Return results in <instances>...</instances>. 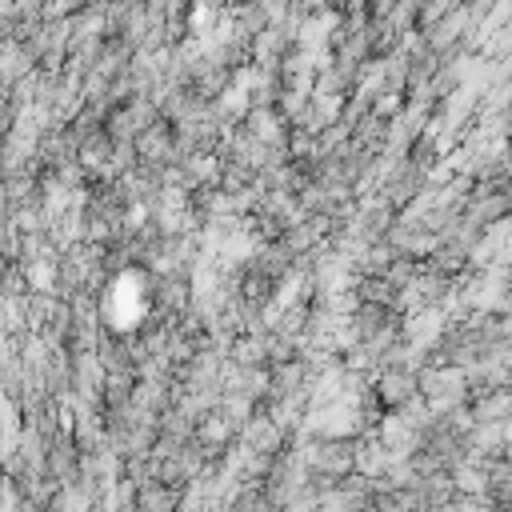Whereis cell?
<instances>
[{"label":"cell","instance_id":"6da1fadb","mask_svg":"<svg viewBox=\"0 0 512 512\" xmlns=\"http://www.w3.org/2000/svg\"><path fill=\"white\" fill-rule=\"evenodd\" d=\"M472 20H476V12H472L468 4L452 8L448 16H440V20L428 28V48H432V52H444V48L460 44V36H464V32H472Z\"/></svg>","mask_w":512,"mask_h":512}]
</instances>
